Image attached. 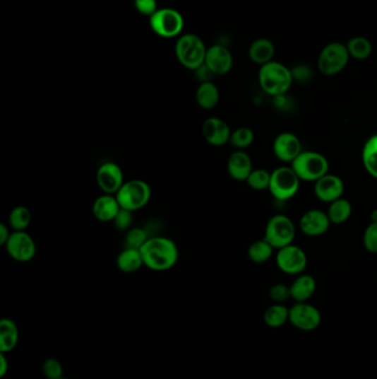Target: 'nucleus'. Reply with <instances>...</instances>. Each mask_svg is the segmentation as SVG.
I'll return each instance as SVG.
<instances>
[{
  "label": "nucleus",
  "mask_w": 377,
  "mask_h": 379,
  "mask_svg": "<svg viewBox=\"0 0 377 379\" xmlns=\"http://www.w3.org/2000/svg\"><path fill=\"white\" fill-rule=\"evenodd\" d=\"M19 342V328L11 318L0 320V353H9Z\"/></svg>",
  "instance_id": "obj_23"
},
{
  "label": "nucleus",
  "mask_w": 377,
  "mask_h": 379,
  "mask_svg": "<svg viewBox=\"0 0 377 379\" xmlns=\"http://www.w3.org/2000/svg\"><path fill=\"white\" fill-rule=\"evenodd\" d=\"M11 235V228H8L7 224L0 223V245L5 246Z\"/></svg>",
  "instance_id": "obj_41"
},
{
  "label": "nucleus",
  "mask_w": 377,
  "mask_h": 379,
  "mask_svg": "<svg viewBox=\"0 0 377 379\" xmlns=\"http://www.w3.org/2000/svg\"><path fill=\"white\" fill-rule=\"evenodd\" d=\"M4 247L8 255L19 263L30 262L37 254L36 241L27 231H13Z\"/></svg>",
  "instance_id": "obj_10"
},
{
  "label": "nucleus",
  "mask_w": 377,
  "mask_h": 379,
  "mask_svg": "<svg viewBox=\"0 0 377 379\" xmlns=\"http://www.w3.org/2000/svg\"><path fill=\"white\" fill-rule=\"evenodd\" d=\"M301 180L290 167H280L271 172L269 191L275 200L288 201L298 193Z\"/></svg>",
  "instance_id": "obj_8"
},
{
  "label": "nucleus",
  "mask_w": 377,
  "mask_h": 379,
  "mask_svg": "<svg viewBox=\"0 0 377 379\" xmlns=\"http://www.w3.org/2000/svg\"><path fill=\"white\" fill-rule=\"evenodd\" d=\"M258 81L261 89L271 97L285 95L292 86V70L282 62H273L261 66L258 72Z\"/></svg>",
  "instance_id": "obj_2"
},
{
  "label": "nucleus",
  "mask_w": 377,
  "mask_h": 379,
  "mask_svg": "<svg viewBox=\"0 0 377 379\" xmlns=\"http://www.w3.org/2000/svg\"><path fill=\"white\" fill-rule=\"evenodd\" d=\"M271 173L265 169H253L248 177L247 185L256 191H265L269 189Z\"/></svg>",
  "instance_id": "obj_34"
},
{
  "label": "nucleus",
  "mask_w": 377,
  "mask_h": 379,
  "mask_svg": "<svg viewBox=\"0 0 377 379\" xmlns=\"http://www.w3.org/2000/svg\"><path fill=\"white\" fill-rule=\"evenodd\" d=\"M42 372L47 379H60L64 377V367L56 358H48L44 361Z\"/></svg>",
  "instance_id": "obj_35"
},
{
  "label": "nucleus",
  "mask_w": 377,
  "mask_h": 379,
  "mask_svg": "<svg viewBox=\"0 0 377 379\" xmlns=\"http://www.w3.org/2000/svg\"><path fill=\"white\" fill-rule=\"evenodd\" d=\"M349 54L347 52V45L342 44L339 41H333L325 45L318 56V69L322 75L331 76L339 75L340 72L347 68L349 62Z\"/></svg>",
  "instance_id": "obj_6"
},
{
  "label": "nucleus",
  "mask_w": 377,
  "mask_h": 379,
  "mask_svg": "<svg viewBox=\"0 0 377 379\" xmlns=\"http://www.w3.org/2000/svg\"><path fill=\"white\" fill-rule=\"evenodd\" d=\"M150 236L142 228H131L125 232L124 249L140 250Z\"/></svg>",
  "instance_id": "obj_33"
},
{
  "label": "nucleus",
  "mask_w": 377,
  "mask_h": 379,
  "mask_svg": "<svg viewBox=\"0 0 377 379\" xmlns=\"http://www.w3.org/2000/svg\"><path fill=\"white\" fill-rule=\"evenodd\" d=\"M144 267L150 271L166 272L173 269L179 262V246L165 236H152L140 250Z\"/></svg>",
  "instance_id": "obj_1"
},
{
  "label": "nucleus",
  "mask_w": 377,
  "mask_h": 379,
  "mask_svg": "<svg viewBox=\"0 0 377 379\" xmlns=\"http://www.w3.org/2000/svg\"><path fill=\"white\" fill-rule=\"evenodd\" d=\"M271 300L277 304H283L291 298L290 286L286 284H275L269 291Z\"/></svg>",
  "instance_id": "obj_37"
},
{
  "label": "nucleus",
  "mask_w": 377,
  "mask_h": 379,
  "mask_svg": "<svg viewBox=\"0 0 377 379\" xmlns=\"http://www.w3.org/2000/svg\"><path fill=\"white\" fill-rule=\"evenodd\" d=\"M116 267L125 274H132L144 267L140 250L124 249L116 257Z\"/></svg>",
  "instance_id": "obj_25"
},
{
  "label": "nucleus",
  "mask_w": 377,
  "mask_h": 379,
  "mask_svg": "<svg viewBox=\"0 0 377 379\" xmlns=\"http://www.w3.org/2000/svg\"><path fill=\"white\" fill-rule=\"evenodd\" d=\"M291 168L301 181L316 183L329 173L330 164L325 156L319 152L302 151L291 163Z\"/></svg>",
  "instance_id": "obj_5"
},
{
  "label": "nucleus",
  "mask_w": 377,
  "mask_h": 379,
  "mask_svg": "<svg viewBox=\"0 0 377 379\" xmlns=\"http://www.w3.org/2000/svg\"><path fill=\"white\" fill-rule=\"evenodd\" d=\"M195 99L201 108L210 110L220 103V90L213 81L202 82L195 93Z\"/></svg>",
  "instance_id": "obj_24"
},
{
  "label": "nucleus",
  "mask_w": 377,
  "mask_h": 379,
  "mask_svg": "<svg viewBox=\"0 0 377 379\" xmlns=\"http://www.w3.org/2000/svg\"><path fill=\"white\" fill-rule=\"evenodd\" d=\"M205 66L214 75H227L234 66V57L227 47L224 45H215L207 48Z\"/></svg>",
  "instance_id": "obj_14"
},
{
  "label": "nucleus",
  "mask_w": 377,
  "mask_h": 379,
  "mask_svg": "<svg viewBox=\"0 0 377 379\" xmlns=\"http://www.w3.org/2000/svg\"><path fill=\"white\" fill-rule=\"evenodd\" d=\"M316 281L312 275H298L290 285L291 298L296 303L308 302L316 293Z\"/></svg>",
  "instance_id": "obj_22"
},
{
  "label": "nucleus",
  "mask_w": 377,
  "mask_h": 379,
  "mask_svg": "<svg viewBox=\"0 0 377 379\" xmlns=\"http://www.w3.org/2000/svg\"><path fill=\"white\" fill-rule=\"evenodd\" d=\"M275 262L279 269L283 273L289 275H300L304 273L308 265V257L301 247L290 244L278 250Z\"/></svg>",
  "instance_id": "obj_11"
},
{
  "label": "nucleus",
  "mask_w": 377,
  "mask_h": 379,
  "mask_svg": "<svg viewBox=\"0 0 377 379\" xmlns=\"http://www.w3.org/2000/svg\"><path fill=\"white\" fill-rule=\"evenodd\" d=\"M275 54V47L273 41L268 38H258L250 44L248 56L253 64L263 66L273 62Z\"/></svg>",
  "instance_id": "obj_21"
},
{
  "label": "nucleus",
  "mask_w": 377,
  "mask_h": 379,
  "mask_svg": "<svg viewBox=\"0 0 377 379\" xmlns=\"http://www.w3.org/2000/svg\"><path fill=\"white\" fill-rule=\"evenodd\" d=\"M328 216L332 224L345 223L352 216V204L347 199H337L334 202L330 203L328 209Z\"/></svg>",
  "instance_id": "obj_28"
},
{
  "label": "nucleus",
  "mask_w": 377,
  "mask_h": 379,
  "mask_svg": "<svg viewBox=\"0 0 377 379\" xmlns=\"http://www.w3.org/2000/svg\"><path fill=\"white\" fill-rule=\"evenodd\" d=\"M60 379H70V378H66V377H61V378Z\"/></svg>",
  "instance_id": "obj_44"
},
{
  "label": "nucleus",
  "mask_w": 377,
  "mask_h": 379,
  "mask_svg": "<svg viewBox=\"0 0 377 379\" xmlns=\"http://www.w3.org/2000/svg\"><path fill=\"white\" fill-rule=\"evenodd\" d=\"M331 224L328 213L316 209L306 211L299 221V226L302 233L311 238L325 234Z\"/></svg>",
  "instance_id": "obj_17"
},
{
  "label": "nucleus",
  "mask_w": 377,
  "mask_h": 379,
  "mask_svg": "<svg viewBox=\"0 0 377 379\" xmlns=\"http://www.w3.org/2000/svg\"><path fill=\"white\" fill-rule=\"evenodd\" d=\"M363 245L370 253L377 254V223L367 226L363 235Z\"/></svg>",
  "instance_id": "obj_36"
},
{
  "label": "nucleus",
  "mask_w": 377,
  "mask_h": 379,
  "mask_svg": "<svg viewBox=\"0 0 377 379\" xmlns=\"http://www.w3.org/2000/svg\"><path fill=\"white\" fill-rule=\"evenodd\" d=\"M321 313L309 303H296L289 310V322L300 331L312 332L321 324Z\"/></svg>",
  "instance_id": "obj_12"
},
{
  "label": "nucleus",
  "mask_w": 377,
  "mask_h": 379,
  "mask_svg": "<svg viewBox=\"0 0 377 379\" xmlns=\"http://www.w3.org/2000/svg\"><path fill=\"white\" fill-rule=\"evenodd\" d=\"M289 310L286 305L275 304L271 305L265 310L263 320L265 325L271 328H279L285 325L289 320Z\"/></svg>",
  "instance_id": "obj_29"
},
{
  "label": "nucleus",
  "mask_w": 377,
  "mask_h": 379,
  "mask_svg": "<svg viewBox=\"0 0 377 379\" xmlns=\"http://www.w3.org/2000/svg\"><path fill=\"white\" fill-rule=\"evenodd\" d=\"M273 149L280 161L292 163L302 152V146L298 136L291 132H282L275 139Z\"/></svg>",
  "instance_id": "obj_18"
},
{
  "label": "nucleus",
  "mask_w": 377,
  "mask_h": 379,
  "mask_svg": "<svg viewBox=\"0 0 377 379\" xmlns=\"http://www.w3.org/2000/svg\"><path fill=\"white\" fill-rule=\"evenodd\" d=\"M133 221H134V218H133V212L124 210V209H121L120 212L117 213V216H115L112 223L114 224L116 230L126 232V231L133 228Z\"/></svg>",
  "instance_id": "obj_38"
},
{
  "label": "nucleus",
  "mask_w": 377,
  "mask_h": 379,
  "mask_svg": "<svg viewBox=\"0 0 377 379\" xmlns=\"http://www.w3.org/2000/svg\"><path fill=\"white\" fill-rule=\"evenodd\" d=\"M343 193H345V182L337 175L328 173L314 183V194L321 202L330 204L343 197Z\"/></svg>",
  "instance_id": "obj_16"
},
{
  "label": "nucleus",
  "mask_w": 377,
  "mask_h": 379,
  "mask_svg": "<svg viewBox=\"0 0 377 379\" xmlns=\"http://www.w3.org/2000/svg\"><path fill=\"white\" fill-rule=\"evenodd\" d=\"M136 11L144 16H152L158 11L156 0H134Z\"/></svg>",
  "instance_id": "obj_39"
},
{
  "label": "nucleus",
  "mask_w": 377,
  "mask_h": 379,
  "mask_svg": "<svg viewBox=\"0 0 377 379\" xmlns=\"http://www.w3.org/2000/svg\"><path fill=\"white\" fill-rule=\"evenodd\" d=\"M9 371V363L5 353L0 354V377H5Z\"/></svg>",
  "instance_id": "obj_42"
},
{
  "label": "nucleus",
  "mask_w": 377,
  "mask_h": 379,
  "mask_svg": "<svg viewBox=\"0 0 377 379\" xmlns=\"http://www.w3.org/2000/svg\"><path fill=\"white\" fill-rule=\"evenodd\" d=\"M253 170V160L246 151L236 150L228 158V175L236 181H247Z\"/></svg>",
  "instance_id": "obj_20"
},
{
  "label": "nucleus",
  "mask_w": 377,
  "mask_h": 379,
  "mask_svg": "<svg viewBox=\"0 0 377 379\" xmlns=\"http://www.w3.org/2000/svg\"><path fill=\"white\" fill-rule=\"evenodd\" d=\"M345 45L349 57L353 59L366 60L373 52L372 42L363 36L353 37Z\"/></svg>",
  "instance_id": "obj_26"
},
{
  "label": "nucleus",
  "mask_w": 377,
  "mask_h": 379,
  "mask_svg": "<svg viewBox=\"0 0 377 379\" xmlns=\"http://www.w3.org/2000/svg\"><path fill=\"white\" fill-rule=\"evenodd\" d=\"M371 222H372V223H377V209H375V210H373L372 213H371Z\"/></svg>",
  "instance_id": "obj_43"
},
{
  "label": "nucleus",
  "mask_w": 377,
  "mask_h": 379,
  "mask_svg": "<svg viewBox=\"0 0 377 379\" xmlns=\"http://www.w3.org/2000/svg\"><path fill=\"white\" fill-rule=\"evenodd\" d=\"M202 132L205 141L216 148L229 144L230 136H232L229 126L226 121L218 117L207 118L203 123Z\"/></svg>",
  "instance_id": "obj_15"
},
{
  "label": "nucleus",
  "mask_w": 377,
  "mask_h": 379,
  "mask_svg": "<svg viewBox=\"0 0 377 379\" xmlns=\"http://www.w3.org/2000/svg\"><path fill=\"white\" fill-rule=\"evenodd\" d=\"M362 162L367 173L377 179V134L371 136L365 142L363 146Z\"/></svg>",
  "instance_id": "obj_27"
},
{
  "label": "nucleus",
  "mask_w": 377,
  "mask_h": 379,
  "mask_svg": "<svg viewBox=\"0 0 377 379\" xmlns=\"http://www.w3.org/2000/svg\"><path fill=\"white\" fill-rule=\"evenodd\" d=\"M273 249L270 243H268L265 238L253 242L248 247V257L250 261L253 262L256 264H263L265 262L269 261L273 257Z\"/></svg>",
  "instance_id": "obj_30"
},
{
  "label": "nucleus",
  "mask_w": 377,
  "mask_h": 379,
  "mask_svg": "<svg viewBox=\"0 0 377 379\" xmlns=\"http://www.w3.org/2000/svg\"><path fill=\"white\" fill-rule=\"evenodd\" d=\"M31 212L25 205H17L9 213L8 226L13 231H27L31 223Z\"/></svg>",
  "instance_id": "obj_31"
},
{
  "label": "nucleus",
  "mask_w": 377,
  "mask_h": 379,
  "mask_svg": "<svg viewBox=\"0 0 377 379\" xmlns=\"http://www.w3.org/2000/svg\"><path fill=\"white\" fill-rule=\"evenodd\" d=\"M207 48L201 37L195 34L181 35L175 46L176 58L186 69L196 71L205 64Z\"/></svg>",
  "instance_id": "obj_3"
},
{
  "label": "nucleus",
  "mask_w": 377,
  "mask_h": 379,
  "mask_svg": "<svg viewBox=\"0 0 377 379\" xmlns=\"http://www.w3.org/2000/svg\"><path fill=\"white\" fill-rule=\"evenodd\" d=\"M120 210L121 206L115 195L104 194V193L97 197L92 205V214L95 220L102 223L113 222Z\"/></svg>",
  "instance_id": "obj_19"
},
{
  "label": "nucleus",
  "mask_w": 377,
  "mask_h": 379,
  "mask_svg": "<svg viewBox=\"0 0 377 379\" xmlns=\"http://www.w3.org/2000/svg\"><path fill=\"white\" fill-rule=\"evenodd\" d=\"M265 238L273 249L280 250L293 244L296 238V226L289 216L275 214L268 221L265 230Z\"/></svg>",
  "instance_id": "obj_7"
},
{
  "label": "nucleus",
  "mask_w": 377,
  "mask_h": 379,
  "mask_svg": "<svg viewBox=\"0 0 377 379\" xmlns=\"http://www.w3.org/2000/svg\"><path fill=\"white\" fill-rule=\"evenodd\" d=\"M121 209L136 212L145 208L152 199V187L144 180L125 181L120 191L115 194Z\"/></svg>",
  "instance_id": "obj_4"
},
{
  "label": "nucleus",
  "mask_w": 377,
  "mask_h": 379,
  "mask_svg": "<svg viewBox=\"0 0 377 379\" xmlns=\"http://www.w3.org/2000/svg\"><path fill=\"white\" fill-rule=\"evenodd\" d=\"M291 70H292L293 80L300 83L308 82L312 78V69L309 67L308 64H298Z\"/></svg>",
  "instance_id": "obj_40"
},
{
  "label": "nucleus",
  "mask_w": 377,
  "mask_h": 379,
  "mask_svg": "<svg viewBox=\"0 0 377 379\" xmlns=\"http://www.w3.org/2000/svg\"><path fill=\"white\" fill-rule=\"evenodd\" d=\"M95 180L102 193L111 195L116 194L125 182L122 169L112 161H107L100 165Z\"/></svg>",
  "instance_id": "obj_13"
},
{
  "label": "nucleus",
  "mask_w": 377,
  "mask_h": 379,
  "mask_svg": "<svg viewBox=\"0 0 377 379\" xmlns=\"http://www.w3.org/2000/svg\"><path fill=\"white\" fill-rule=\"evenodd\" d=\"M253 140H255L253 131L247 127H240V128L232 131L229 144L234 146V149L245 151L253 144Z\"/></svg>",
  "instance_id": "obj_32"
},
{
  "label": "nucleus",
  "mask_w": 377,
  "mask_h": 379,
  "mask_svg": "<svg viewBox=\"0 0 377 379\" xmlns=\"http://www.w3.org/2000/svg\"><path fill=\"white\" fill-rule=\"evenodd\" d=\"M150 26L154 34L162 38H175L183 31V16L173 8H160L150 16Z\"/></svg>",
  "instance_id": "obj_9"
}]
</instances>
